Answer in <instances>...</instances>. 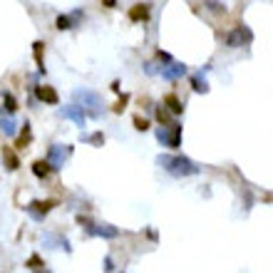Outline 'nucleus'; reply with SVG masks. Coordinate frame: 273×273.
I'll return each instance as SVG.
<instances>
[{
  "instance_id": "nucleus-7",
  "label": "nucleus",
  "mask_w": 273,
  "mask_h": 273,
  "mask_svg": "<svg viewBox=\"0 0 273 273\" xmlns=\"http://www.w3.org/2000/svg\"><path fill=\"white\" fill-rule=\"evenodd\" d=\"M52 206H55V202H32V204L28 206V211H30L35 218H42V216H45Z\"/></svg>"
},
{
  "instance_id": "nucleus-12",
  "label": "nucleus",
  "mask_w": 273,
  "mask_h": 273,
  "mask_svg": "<svg viewBox=\"0 0 273 273\" xmlns=\"http://www.w3.org/2000/svg\"><path fill=\"white\" fill-rule=\"evenodd\" d=\"M2 159H5V164H8V169L10 172H15L18 166H20V162H18V156L10 152V149H2Z\"/></svg>"
},
{
  "instance_id": "nucleus-15",
  "label": "nucleus",
  "mask_w": 273,
  "mask_h": 273,
  "mask_svg": "<svg viewBox=\"0 0 273 273\" xmlns=\"http://www.w3.org/2000/svg\"><path fill=\"white\" fill-rule=\"evenodd\" d=\"M90 231H92V234H97V236H110V238L120 234V231H117V228H112V226H97V228H90Z\"/></svg>"
},
{
  "instance_id": "nucleus-9",
  "label": "nucleus",
  "mask_w": 273,
  "mask_h": 273,
  "mask_svg": "<svg viewBox=\"0 0 273 273\" xmlns=\"http://www.w3.org/2000/svg\"><path fill=\"white\" fill-rule=\"evenodd\" d=\"M130 18L139 22V20H146L149 18V5H134L132 10H130Z\"/></svg>"
},
{
  "instance_id": "nucleus-17",
  "label": "nucleus",
  "mask_w": 273,
  "mask_h": 273,
  "mask_svg": "<svg viewBox=\"0 0 273 273\" xmlns=\"http://www.w3.org/2000/svg\"><path fill=\"white\" fill-rule=\"evenodd\" d=\"M134 127L139 130V132H146V130H149V122L142 120V117H134Z\"/></svg>"
},
{
  "instance_id": "nucleus-19",
  "label": "nucleus",
  "mask_w": 273,
  "mask_h": 273,
  "mask_svg": "<svg viewBox=\"0 0 273 273\" xmlns=\"http://www.w3.org/2000/svg\"><path fill=\"white\" fill-rule=\"evenodd\" d=\"M58 28H60V30H70V18H62V15H60V18H58Z\"/></svg>"
},
{
  "instance_id": "nucleus-1",
  "label": "nucleus",
  "mask_w": 273,
  "mask_h": 273,
  "mask_svg": "<svg viewBox=\"0 0 273 273\" xmlns=\"http://www.w3.org/2000/svg\"><path fill=\"white\" fill-rule=\"evenodd\" d=\"M159 164H162L169 174H174V176H192V174L199 172V169L194 166V162L186 159V156H159Z\"/></svg>"
},
{
  "instance_id": "nucleus-14",
  "label": "nucleus",
  "mask_w": 273,
  "mask_h": 273,
  "mask_svg": "<svg viewBox=\"0 0 273 273\" xmlns=\"http://www.w3.org/2000/svg\"><path fill=\"white\" fill-rule=\"evenodd\" d=\"M192 84H194V92H208V84H206V80L202 77V72L192 77Z\"/></svg>"
},
{
  "instance_id": "nucleus-16",
  "label": "nucleus",
  "mask_w": 273,
  "mask_h": 273,
  "mask_svg": "<svg viewBox=\"0 0 273 273\" xmlns=\"http://www.w3.org/2000/svg\"><path fill=\"white\" fill-rule=\"evenodd\" d=\"M5 110H8L10 114L18 110V102H15V97H12V94H5Z\"/></svg>"
},
{
  "instance_id": "nucleus-5",
  "label": "nucleus",
  "mask_w": 273,
  "mask_h": 273,
  "mask_svg": "<svg viewBox=\"0 0 273 273\" xmlns=\"http://www.w3.org/2000/svg\"><path fill=\"white\" fill-rule=\"evenodd\" d=\"M74 97H77V100H82V102L87 104V110H90V114H92V117H100V110H97V107H100V100H97L92 92H77ZM84 104H82V107H84Z\"/></svg>"
},
{
  "instance_id": "nucleus-22",
  "label": "nucleus",
  "mask_w": 273,
  "mask_h": 273,
  "mask_svg": "<svg viewBox=\"0 0 273 273\" xmlns=\"http://www.w3.org/2000/svg\"><path fill=\"white\" fill-rule=\"evenodd\" d=\"M28 266H30V268H38V266H40V258H38V256H32V258L28 261Z\"/></svg>"
},
{
  "instance_id": "nucleus-13",
  "label": "nucleus",
  "mask_w": 273,
  "mask_h": 273,
  "mask_svg": "<svg viewBox=\"0 0 273 273\" xmlns=\"http://www.w3.org/2000/svg\"><path fill=\"white\" fill-rule=\"evenodd\" d=\"M166 107H169V112H172V114H182V110H184V107H182V102L176 100V94H169V97H166Z\"/></svg>"
},
{
  "instance_id": "nucleus-21",
  "label": "nucleus",
  "mask_w": 273,
  "mask_h": 273,
  "mask_svg": "<svg viewBox=\"0 0 273 273\" xmlns=\"http://www.w3.org/2000/svg\"><path fill=\"white\" fill-rule=\"evenodd\" d=\"M90 142H92V144H104V136H102V134H92V136H90Z\"/></svg>"
},
{
  "instance_id": "nucleus-20",
  "label": "nucleus",
  "mask_w": 273,
  "mask_h": 273,
  "mask_svg": "<svg viewBox=\"0 0 273 273\" xmlns=\"http://www.w3.org/2000/svg\"><path fill=\"white\" fill-rule=\"evenodd\" d=\"M156 117H159V122H169V114H166V112H164L162 107L156 110Z\"/></svg>"
},
{
  "instance_id": "nucleus-11",
  "label": "nucleus",
  "mask_w": 273,
  "mask_h": 273,
  "mask_svg": "<svg viewBox=\"0 0 273 273\" xmlns=\"http://www.w3.org/2000/svg\"><path fill=\"white\" fill-rule=\"evenodd\" d=\"M184 72H186V68H184V65H172L169 70H162V74H164L166 80H176V77H182Z\"/></svg>"
},
{
  "instance_id": "nucleus-18",
  "label": "nucleus",
  "mask_w": 273,
  "mask_h": 273,
  "mask_svg": "<svg viewBox=\"0 0 273 273\" xmlns=\"http://www.w3.org/2000/svg\"><path fill=\"white\" fill-rule=\"evenodd\" d=\"M2 130H5V134H15V122H12V120L2 122Z\"/></svg>"
},
{
  "instance_id": "nucleus-10",
  "label": "nucleus",
  "mask_w": 273,
  "mask_h": 273,
  "mask_svg": "<svg viewBox=\"0 0 273 273\" xmlns=\"http://www.w3.org/2000/svg\"><path fill=\"white\" fill-rule=\"evenodd\" d=\"M50 172H52V166H50L48 162H42V159L32 164V174H35V176H40V179H45V176H48Z\"/></svg>"
},
{
  "instance_id": "nucleus-8",
  "label": "nucleus",
  "mask_w": 273,
  "mask_h": 273,
  "mask_svg": "<svg viewBox=\"0 0 273 273\" xmlns=\"http://www.w3.org/2000/svg\"><path fill=\"white\" fill-rule=\"evenodd\" d=\"M35 94H38L42 102H48V104H58V92H55L52 87H38Z\"/></svg>"
},
{
  "instance_id": "nucleus-23",
  "label": "nucleus",
  "mask_w": 273,
  "mask_h": 273,
  "mask_svg": "<svg viewBox=\"0 0 273 273\" xmlns=\"http://www.w3.org/2000/svg\"><path fill=\"white\" fill-rule=\"evenodd\" d=\"M40 273H42V271H40Z\"/></svg>"
},
{
  "instance_id": "nucleus-6",
  "label": "nucleus",
  "mask_w": 273,
  "mask_h": 273,
  "mask_svg": "<svg viewBox=\"0 0 273 273\" xmlns=\"http://www.w3.org/2000/svg\"><path fill=\"white\" fill-rule=\"evenodd\" d=\"M60 114H62V117H68V120H72V122H77L80 127H84V110H82V107L70 104V107H65Z\"/></svg>"
},
{
  "instance_id": "nucleus-2",
  "label": "nucleus",
  "mask_w": 273,
  "mask_h": 273,
  "mask_svg": "<svg viewBox=\"0 0 273 273\" xmlns=\"http://www.w3.org/2000/svg\"><path fill=\"white\" fill-rule=\"evenodd\" d=\"M156 139L159 142H164L166 146H179V139H182V127L179 124H169V127H162L159 132H156Z\"/></svg>"
},
{
  "instance_id": "nucleus-4",
  "label": "nucleus",
  "mask_w": 273,
  "mask_h": 273,
  "mask_svg": "<svg viewBox=\"0 0 273 273\" xmlns=\"http://www.w3.org/2000/svg\"><path fill=\"white\" fill-rule=\"evenodd\" d=\"M251 30L248 28H236L231 35H228V48H238V45H246V42H251Z\"/></svg>"
},
{
  "instance_id": "nucleus-3",
  "label": "nucleus",
  "mask_w": 273,
  "mask_h": 273,
  "mask_svg": "<svg viewBox=\"0 0 273 273\" xmlns=\"http://www.w3.org/2000/svg\"><path fill=\"white\" fill-rule=\"evenodd\" d=\"M72 154V149L70 146H60V144H55V146H50V156H48V164L52 166V169H60L65 162H68V156Z\"/></svg>"
}]
</instances>
